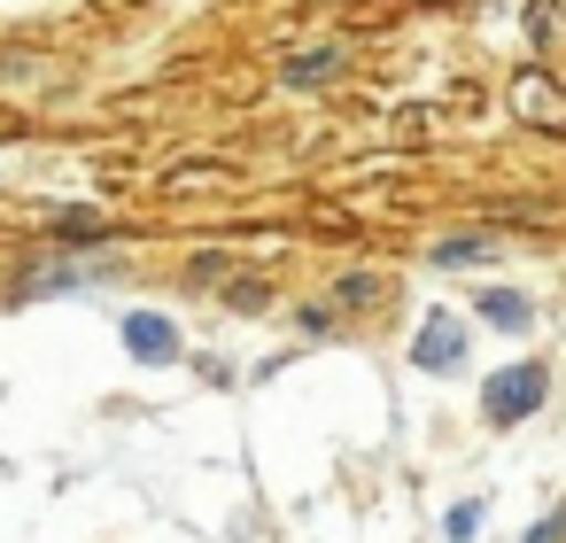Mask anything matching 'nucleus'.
Instances as JSON below:
<instances>
[{
  "label": "nucleus",
  "instance_id": "f257e3e1",
  "mask_svg": "<svg viewBox=\"0 0 566 543\" xmlns=\"http://www.w3.org/2000/svg\"><path fill=\"white\" fill-rule=\"evenodd\" d=\"M535 404H543V373H535V365H504V373H489V388H481V411H489L496 427L527 419Z\"/></svg>",
  "mask_w": 566,
  "mask_h": 543
},
{
  "label": "nucleus",
  "instance_id": "f03ea898",
  "mask_svg": "<svg viewBox=\"0 0 566 543\" xmlns=\"http://www.w3.org/2000/svg\"><path fill=\"white\" fill-rule=\"evenodd\" d=\"M125 342H133V357H148V365H164V357H179V334L156 319V311H133L125 319Z\"/></svg>",
  "mask_w": 566,
  "mask_h": 543
},
{
  "label": "nucleus",
  "instance_id": "7ed1b4c3",
  "mask_svg": "<svg viewBox=\"0 0 566 543\" xmlns=\"http://www.w3.org/2000/svg\"><path fill=\"white\" fill-rule=\"evenodd\" d=\"M481 319H489V326H504V334H520V326H527V295L496 288V295H481Z\"/></svg>",
  "mask_w": 566,
  "mask_h": 543
},
{
  "label": "nucleus",
  "instance_id": "20e7f679",
  "mask_svg": "<svg viewBox=\"0 0 566 543\" xmlns=\"http://www.w3.org/2000/svg\"><path fill=\"white\" fill-rule=\"evenodd\" d=\"M458 357H465V334L458 326H427L419 334V365H458Z\"/></svg>",
  "mask_w": 566,
  "mask_h": 543
},
{
  "label": "nucleus",
  "instance_id": "39448f33",
  "mask_svg": "<svg viewBox=\"0 0 566 543\" xmlns=\"http://www.w3.org/2000/svg\"><path fill=\"white\" fill-rule=\"evenodd\" d=\"M473 535H481V504H458L450 512V543H473Z\"/></svg>",
  "mask_w": 566,
  "mask_h": 543
},
{
  "label": "nucleus",
  "instance_id": "423d86ee",
  "mask_svg": "<svg viewBox=\"0 0 566 543\" xmlns=\"http://www.w3.org/2000/svg\"><path fill=\"white\" fill-rule=\"evenodd\" d=\"M527 543H566V512H558V520H535V528H527Z\"/></svg>",
  "mask_w": 566,
  "mask_h": 543
}]
</instances>
